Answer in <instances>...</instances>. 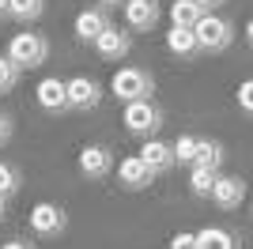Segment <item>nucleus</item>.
<instances>
[{
  "label": "nucleus",
  "mask_w": 253,
  "mask_h": 249,
  "mask_svg": "<svg viewBox=\"0 0 253 249\" xmlns=\"http://www.w3.org/2000/svg\"><path fill=\"white\" fill-rule=\"evenodd\" d=\"M167 49L174 53V57H181V61H197V57H201V45H197L189 27H170L167 31Z\"/></svg>",
  "instance_id": "dca6fc26"
},
{
  "label": "nucleus",
  "mask_w": 253,
  "mask_h": 249,
  "mask_svg": "<svg viewBox=\"0 0 253 249\" xmlns=\"http://www.w3.org/2000/svg\"><path fill=\"white\" fill-rule=\"evenodd\" d=\"M91 45H95V53L102 57V61L114 64V61H121V57H128V49H132V34H128V31H117V27H106Z\"/></svg>",
  "instance_id": "9b49d317"
},
{
  "label": "nucleus",
  "mask_w": 253,
  "mask_h": 249,
  "mask_svg": "<svg viewBox=\"0 0 253 249\" xmlns=\"http://www.w3.org/2000/svg\"><path fill=\"white\" fill-rule=\"evenodd\" d=\"M215 170H201V166H189V193L193 197H201V200H208V193H211V185H215Z\"/></svg>",
  "instance_id": "aec40b11"
},
{
  "label": "nucleus",
  "mask_w": 253,
  "mask_h": 249,
  "mask_svg": "<svg viewBox=\"0 0 253 249\" xmlns=\"http://www.w3.org/2000/svg\"><path fill=\"white\" fill-rule=\"evenodd\" d=\"M45 15V0H8V19L34 23Z\"/></svg>",
  "instance_id": "a211bd4d"
},
{
  "label": "nucleus",
  "mask_w": 253,
  "mask_h": 249,
  "mask_svg": "<svg viewBox=\"0 0 253 249\" xmlns=\"http://www.w3.org/2000/svg\"><path fill=\"white\" fill-rule=\"evenodd\" d=\"M4 215H8V200L0 197V223H4Z\"/></svg>",
  "instance_id": "c756f323"
},
{
  "label": "nucleus",
  "mask_w": 253,
  "mask_h": 249,
  "mask_svg": "<svg viewBox=\"0 0 253 249\" xmlns=\"http://www.w3.org/2000/svg\"><path fill=\"white\" fill-rule=\"evenodd\" d=\"M170 249H193V234H174Z\"/></svg>",
  "instance_id": "a878e982"
},
{
  "label": "nucleus",
  "mask_w": 253,
  "mask_h": 249,
  "mask_svg": "<svg viewBox=\"0 0 253 249\" xmlns=\"http://www.w3.org/2000/svg\"><path fill=\"white\" fill-rule=\"evenodd\" d=\"M0 19H8V0H0Z\"/></svg>",
  "instance_id": "7c9ffc66"
},
{
  "label": "nucleus",
  "mask_w": 253,
  "mask_h": 249,
  "mask_svg": "<svg viewBox=\"0 0 253 249\" xmlns=\"http://www.w3.org/2000/svg\"><path fill=\"white\" fill-rule=\"evenodd\" d=\"M193 38L201 45V53H223L234 42V23L219 11H204L197 19V27H193Z\"/></svg>",
  "instance_id": "f03ea898"
},
{
  "label": "nucleus",
  "mask_w": 253,
  "mask_h": 249,
  "mask_svg": "<svg viewBox=\"0 0 253 249\" xmlns=\"http://www.w3.org/2000/svg\"><path fill=\"white\" fill-rule=\"evenodd\" d=\"M15 83H19V68H15V64H11L8 57H0V94H4V91H11Z\"/></svg>",
  "instance_id": "5701e85b"
},
{
  "label": "nucleus",
  "mask_w": 253,
  "mask_h": 249,
  "mask_svg": "<svg viewBox=\"0 0 253 249\" xmlns=\"http://www.w3.org/2000/svg\"><path fill=\"white\" fill-rule=\"evenodd\" d=\"M106 27H114V23H110V11L98 8V4H95V8H84L80 15H76V38L87 42V45H91Z\"/></svg>",
  "instance_id": "ddd939ff"
},
{
  "label": "nucleus",
  "mask_w": 253,
  "mask_h": 249,
  "mask_svg": "<svg viewBox=\"0 0 253 249\" xmlns=\"http://www.w3.org/2000/svg\"><path fill=\"white\" fill-rule=\"evenodd\" d=\"M238 106H242V114H253V83L242 80V87H238Z\"/></svg>",
  "instance_id": "b1692460"
},
{
  "label": "nucleus",
  "mask_w": 253,
  "mask_h": 249,
  "mask_svg": "<svg viewBox=\"0 0 253 249\" xmlns=\"http://www.w3.org/2000/svg\"><path fill=\"white\" fill-rule=\"evenodd\" d=\"M0 249H34L31 242H23V238H11V242H4Z\"/></svg>",
  "instance_id": "cd10ccee"
},
{
  "label": "nucleus",
  "mask_w": 253,
  "mask_h": 249,
  "mask_svg": "<svg viewBox=\"0 0 253 249\" xmlns=\"http://www.w3.org/2000/svg\"><path fill=\"white\" fill-rule=\"evenodd\" d=\"M19 185H23L19 166H15V163H4V159H0V197H4V200L15 197V193H19Z\"/></svg>",
  "instance_id": "412c9836"
},
{
  "label": "nucleus",
  "mask_w": 253,
  "mask_h": 249,
  "mask_svg": "<svg viewBox=\"0 0 253 249\" xmlns=\"http://www.w3.org/2000/svg\"><path fill=\"white\" fill-rule=\"evenodd\" d=\"M223 163H227V147L219 140H197V155H193V166H201V170H215L219 174Z\"/></svg>",
  "instance_id": "f3484780"
},
{
  "label": "nucleus",
  "mask_w": 253,
  "mask_h": 249,
  "mask_svg": "<svg viewBox=\"0 0 253 249\" xmlns=\"http://www.w3.org/2000/svg\"><path fill=\"white\" fill-rule=\"evenodd\" d=\"M140 159L155 170V174H163V170H174V147L167 144V140H159V136H151V140H144V147H140Z\"/></svg>",
  "instance_id": "2eb2a0df"
},
{
  "label": "nucleus",
  "mask_w": 253,
  "mask_h": 249,
  "mask_svg": "<svg viewBox=\"0 0 253 249\" xmlns=\"http://www.w3.org/2000/svg\"><path fill=\"white\" fill-rule=\"evenodd\" d=\"M121 11H125V27H128V31L144 34V31H155V27H159L163 4H159V0H125Z\"/></svg>",
  "instance_id": "0eeeda50"
},
{
  "label": "nucleus",
  "mask_w": 253,
  "mask_h": 249,
  "mask_svg": "<svg viewBox=\"0 0 253 249\" xmlns=\"http://www.w3.org/2000/svg\"><path fill=\"white\" fill-rule=\"evenodd\" d=\"M110 91H114L117 102H144L155 94V76L148 68H136V64H128V68H117L114 80H110Z\"/></svg>",
  "instance_id": "f257e3e1"
},
{
  "label": "nucleus",
  "mask_w": 253,
  "mask_h": 249,
  "mask_svg": "<svg viewBox=\"0 0 253 249\" xmlns=\"http://www.w3.org/2000/svg\"><path fill=\"white\" fill-rule=\"evenodd\" d=\"M31 230L38 234V238H61L64 230H68V215H64V208L49 204V200L34 204L31 208Z\"/></svg>",
  "instance_id": "39448f33"
},
{
  "label": "nucleus",
  "mask_w": 253,
  "mask_h": 249,
  "mask_svg": "<svg viewBox=\"0 0 253 249\" xmlns=\"http://www.w3.org/2000/svg\"><path fill=\"white\" fill-rule=\"evenodd\" d=\"M163 121H167V114H163V106H159L155 98L128 102V106H125V114H121V124H125L132 136H140V140H151V136H159Z\"/></svg>",
  "instance_id": "20e7f679"
},
{
  "label": "nucleus",
  "mask_w": 253,
  "mask_h": 249,
  "mask_svg": "<svg viewBox=\"0 0 253 249\" xmlns=\"http://www.w3.org/2000/svg\"><path fill=\"white\" fill-rule=\"evenodd\" d=\"M193 4H197L201 11H219L223 4H227V0H193Z\"/></svg>",
  "instance_id": "bb28decb"
},
{
  "label": "nucleus",
  "mask_w": 253,
  "mask_h": 249,
  "mask_svg": "<svg viewBox=\"0 0 253 249\" xmlns=\"http://www.w3.org/2000/svg\"><path fill=\"white\" fill-rule=\"evenodd\" d=\"M204 11L197 8V4H193V0H174V4H170V23H174V27H197V19H201Z\"/></svg>",
  "instance_id": "6ab92c4d"
},
{
  "label": "nucleus",
  "mask_w": 253,
  "mask_h": 249,
  "mask_svg": "<svg viewBox=\"0 0 253 249\" xmlns=\"http://www.w3.org/2000/svg\"><path fill=\"white\" fill-rule=\"evenodd\" d=\"M64 91H68V110H95L102 102V87L95 80H87V76H72V80H64Z\"/></svg>",
  "instance_id": "6e6552de"
},
{
  "label": "nucleus",
  "mask_w": 253,
  "mask_h": 249,
  "mask_svg": "<svg viewBox=\"0 0 253 249\" xmlns=\"http://www.w3.org/2000/svg\"><path fill=\"white\" fill-rule=\"evenodd\" d=\"M193 249H242V242L227 227H204L193 234Z\"/></svg>",
  "instance_id": "4468645a"
},
{
  "label": "nucleus",
  "mask_w": 253,
  "mask_h": 249,
  "mask_svg": "<svg viewBox=\"0 0 253 249\" xmlns=\"http://www.w3.org/2000/svg\"><path fill=\"white\" fill-rule=\"evenodd\" d=\"M197 140L201 136H193V132H181L178 140H174V166H193V155H197Z\"/></svg>",
  "instance_id": "4be33fe9"
},
{
  "label": "nucleus",
  "mask_w": 253,
  "mask_h": 249,
  "mask_svg": "<svg viewBox=\"0 0 253 249\" xmlns=\"http://www.w3.org/2000/svg\"><path fill=\"white\" fill-rule=\"evenodd\" d=\"M11 132H15V121H11L8 114H0V147L11 140Z\"/></svg>",
  "instance_id": "393cba45"
},
{
  "label": "nucleus",
  "mask_w": 253,
  "mask_h": 249,
  "mask_svg": "<svg viewBox=\"0 0 253 249\" xmlns=\"http://www.w3.org/2000/svg\"><path fill=\"white\" fill-rule=\"evenodd\" d=\"M95 4H98V8H106V11H110V8H117V4H125V0H95Z\"/></svg>",
  "instance_id": "c85d7f7f"
},
{
  "label": "nucleus",
  "mask_w": 253,
  "mask_h": 249,
  "mask_svg": "<svg viewBox=\"0 0 253 249\" xmlns=\"http://www.w3.org/2000/svg\"><path fill=\"white\" fill-rule=\"evenodd\" d=\"M110 170H114V151L106 144H87L84 151H80V174L84 177L102 181V177H110Z\"/></svg>",
  "instance_id": "9d476101"
},
{
  "label": "nucleus",
  "mask_w": 253,
  "mask_h": 249,
  "mask_svg": "<svg viewBox=\"0 0 253 249\" xmlns=\"http://www.w3.org/2000/svg\"><path fill=\"white\" fill-rule=\"evenodd\" d=\"M4 57H8L19 72H23V68H42V64L49 61V38H45V34H31V31L11 34Z\"/></svg>",
  "instance_id": "7ed1b4c3"
},
{
  "label": "nucleus",
  "mask_w": 253,
  "mask_h": 249,
  "mask_svg": "<svg viewBox=\"0 0 253 249\" xmlns=\"http://www.w3.org/2000/svg\"><path fill=\"white\" fill-rule=\"evenodd\" d=\"M208 197H211V204L219 208V211H238V208L246 204V181H242V177H227V174H219Z\"/></svg>",
  "instance_id": "1a4fd4ad"
},
{
  "label": "nucleus",
  "mask_w": 253,
  "mask_h": 249,
  "mask_svg": "<svg viewBox=\"0 0 253 249\" xmlns=\"http://www.w3.org/2000/svg\"><path fill=\"white\" fill-rule=\"evenodd\" d=\"M34 98H38V106L53 117L68 110V91H64V80H57V76H45V80L34 87Z\"/></svg>",
  "instance_id": "f8f14e48"
},
{
  "label": "nucleus",
  "mask_w": 253,
  "mask_h": 249,
  "mask_svg": "<svg viewBox=\"0 0 253 249\" xmlns=\"http://www.w3.org/2000/svg\"><path fill=\"white\" fill-rule=\"evenodd\" d=\"M155 177L159 174L140 155H128V159L117 163V181H121V189H128V193H144V189H151V185H155Z\"/></svg>",
  "instance_id": "423d86ee"
}]
</instances>
